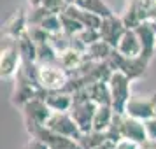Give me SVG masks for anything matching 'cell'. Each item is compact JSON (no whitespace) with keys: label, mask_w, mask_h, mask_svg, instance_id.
<instances>
[{"label":"cell","mask_w":156,"mask_h":149,"mask_svg":"<svg viewBox=\"0 0 156 149\" xmlns=\"http://www.w3.org/2000/svg\"><path fill=\"white\" fill-rule=\"evenodd\" d=\"M21 53H20V44L14 37L4 35L2 37V48H0V76L2 79L14 77L16 72L21 67Z\"/></svg>","instance_id":"3957f363"},{"label":"cell","mask_w":156,"mask_h":149,"mask_svg":"<svg viewBox=\"0 0 156 149\" xmlns=\"http://www.w3.org/2000/svg\"><path fill=\"white\" fill-rule=\"evenodd\" d=\"M42 5L48 11H51V12H56V14H60V12H63L65 7L69 5L65 0H44L42 2Z\"/></svg>","instance_id":"f546056e"},{"label":"cell","mask_w":156,"mask_h":149,"mask_svg":"<svg viewBox=\"0 0 156 149\" xmlns=\"http://www.w3.org/2000/svg\"><path fill=\"white\" fill-rule=\"evenodd\" d=\"M107 140L105 132H98V130H90V132H83L79 137V144L83 149H95L97 146L104 144Z\"/></svg>","instance_id":"7402d4cb"},{"label":"cell","mask_w":156,"mask_h":149,"mask_svg":"<svg viewBox=\"0 0 156 149\" xmlns=\"http://www.w3.org/2000/svg\"><path fill=\"white\" fill-rule=\"evenodd\" d=\"M77 37L86 44V48H88L90 44L97 42V41L102 39V37H100V30L98 28H84L81 34H77Z\"/></svg>","instance_id":"f1b7e54d"},{"label":"cell","mask_w":156,"mask_h":149,"mask_svg":"<svg viewBox=\"0 0 156 149\" xmlns=\"http://www.w3.org/2000/svg\"><path fill=\"white\" fill-rule=\"evenodd\" d=\"M27 34H28L30 39L35 44H42V42H48V41H49V34H48L41 25H28Z\"/></svg>","instance_id":"484cf974"},{"label":"cell","mask_w":156,"mask_h":149,"mask_svg":"<svg viewBox=\"0 0 156 149\" xmlns=\"http://www.w3.org/2000/svg\"><path fill=\"white\" fill-rule=\"evenodd\" d=\"M107 62H109V65L112 67L114 70H119L126 77L132 79V81H137V79H140L146 74L151 58L144 56V55H139V56H133V58L123 56L119 51L114 48V51L111 53V56H109Z\"/></svg>","instance_id":"7a4b0ae2"},{"label":"cell","mask_w":156,"mask_h":149,"mask_svg":"<svg viewBox=\"0 0 156 149\" xmlns=\"http://www.w3.org/2000/svg\"><path fill=\"white\" fill-rule=\"evenodd\" d=\"M95 149H116V142H112V140H109L107 139L104 144H100V146H97Z\"/></svg>","instance_id":"e575fe53"},{"label":"cell","mask_w":156,"mask_h":149,"mask_svg":"<svg viewBox=\"0 0 156 149\" xmlns=\"http://www.w3.org/2000/svg\"><path fill=\"white\" fill-rule=\"evenodd\" d=\"M27 28H28V14H27L23 9H20V11H16L14 14L7 20V23L4 25V35L20 39V37L27 32Z\"/></svg>","instance_id":"9a60e30c"},{"label":"cell","mask_w":156,"mask_h":149,"mask_svg":"<svg viewBox=\"0 0 156 149\" xmlns=\"http://www.w3.org/2000/svg\"><path fill=\"white\" fill-rule=\"evenodd\" d=\"M116 49L119 51L123 56H130V58L142 55V42H140V39H139V34L135 32V28L125 30V34L121 35Z\"/></svg>","instance_id":"5bb4252c"},{"label":"cell","mask_w":156,"mask_h":149,"mask_svg":"<svg viewBox=\"0 0 156 149\" xmlns=\"http://www.w3.org/2000/svg\"><path fill=\"white\" fill-rule=\"evenodd\" d=\"M46 102L53 112H69L74 104V98H72V93L65 90H56V91H48Z\"/></svg>","instance_id":"2e32d148"},{"label":"cell","mask_w":156,"mask_h":149,"mask_svg":"<svg viewBox=\"0 0 156 149\" xmlns=\"http://www.w3.org/2000/svg\"><path fill=\"white\" fill-rule=\"evenodd\" d=\"M109 90H111V97H112V107L116 112H125L126 102L130 100V84L132 79L126 77L123 72L114 70L109 77Z\"/></svg>","instance_id":"5b68a950"},{"label":"cell","mask_w":156,"mask_h":149,"mask_svg":"<svg viewBox=\"0 0 156 149\" xmlns=\"http://www.w3.org/2000/svg\"><path fill=\"white\" fill-rule=\"evenodd\" d=\"M135 32L142 42V55L153 58L156 55V21H142Z\"/></svg>","instance_id":"4fadbf2b"},{"label":"cell","mask_w":156,"mask_h":149,"mask_svg":"<svg viewBox=\"0 0 156 149\" xmlns=\"http://www.w3.org/2000/svg\"><path fill=\"white\" fill-rule=\"evenodd\" d=\"M51 114H53V111L49 109L46 98H41V97L32 98L30 102H27L21 107V116H23V121H25V128L46 125Z\"/></svg>","instance_id":"52a82bcc"},{"label":"cell","mask_w":156,"mask_h":149,"mask_svg":"<svg viewBox=\"0 0 156 149\" xmlns=\"http://www.w3.org/2000/svg\"><path fill=\"white\" fill-rule=\"evenodd\" d=\"M114 114H116V111H114L112 105H98L97 112H95V118H93V130L105 132L107 128L112 125Z\"/></svg>","instance_id":"ac0fdd59"},{"label":"cell","mask_w":156,"mask_h":149,"mask_svg":"<svg viewBox=\"0 0 156 149\" xmlns=\"http://www.w3.org/2000/svg\"><path fill=\"white\" fill-rule=\"evenodd\" d=\"M112 51H114V48L111 44H107L105 41L100 39V41H97V42H93L88 46L84 56L88 60H95V62H107Z\"/></svg>","instance_id":"d6986e66"},{"label":"cell","mask_w":156,"mask_h":149,"mask_svg":"<svg viewBox=\"0 0 156 149\" xmlns=\"http://www.w3.org/2000/svg\"><path fill=\"white\" fill-rule=\"evenodd\" d=\"M60 20H62V30H63L65 34L72 35V37H76L77 34H81V32L84 30V25H83V23L77 21L76 18L69 16L67 12H60Z\"/></svg>","instance_id":"d4e9b609"},{"label":"cell","mask_w":156,"mask_h":149,"mask_svg":"<svg viewBox=\"0 0 156 149\" xmlns=\"http://www.w3.org/2000/svg\"><path fill=\"white\" fill-rule=\"evenodd\" d=\"M144 126H146V133L147 139H156V116H151L144 121Z\"/></svg>","instance_id":"1f68e13d"},{"label":"cell","mask_w":156,"mask_h":149,"mask_svg":"<svg viewBox=\"0 0 156 149\" xmlns=\"http://www.w3.org/2000/svg\"><path fill=\"white\" fill-rule=\"evenodd\" d=\"M88 91H90V98L97 105H112V97H111V90H109L107 81H97V83L90 84Z\"/></svg>","instance_id":"e0dca14e"},{"label":"cell","mask_w":156,"mask_h":149,"mask_svg":"<svg viewBox=\"0 0 156 149\" xmlns=\"http://www.w3.org/2000/svg\"><path fill=\"white\" fill-rule=\"evenodd\" d=\"M55 62H58V53L53 49L49 41L37 44V63L44 65V63H55Z\"/></svg>","instance_id":"cb8c5ba5"},{"label":"cell","mask_w":156,"mask_h":149,"mask_svg":"<svg viewBox=\"0 0 156 149\" xmlns=\"http://www.w3.org/2000/svg\"><path fill=\"white\" fill-rule=\"evenodd\" d=\"M27 132L32 137H37V139L44 140L51 149H83V146L79 144V140L70 139V137H65L62 133H56L51 128H48L46 125L30 126V128H27Z\"/></svg>","instance_id":"8992f818"},{"label":"cell","mask_w":156,"mask_h":149,"mask_svg":"<svg viewBox=\"0 0 156 149\" xmlns=\"http://www.w3.org/2000/svg\"><path fill=\"white\" fill-rule=\"evenodd\" d=\"M72 42H74V37L69 35V34H65L63 30H60L56 34H51L49 35V44L53 46V49L56 51L58 55L67 51V49H70Z\"/></svg>","instance_id":"603a6c76"},{"label":"cell","mask_w":156,"mask_h":149,"mask_svg":"<svg viewBox=\"0 0 156 149\" xmlns=\"http://www.w3.org/2000/svg\"><path fill=\"white\" fill-rule=\"evenodd\" d=\"M119 126H121V135L123 139H130L135 142H144L147 139L146 133V126H144V121L137 119L133 116H128V114H121L119 116Z\"/></svg>","instance_id":"7c38bea8"},{"label":"cell","mask_w":156,"mask_h":149,"mask_svg":"<svg viewBox=\"0 0 156 149\" xmlns=\"http://www.w3.org/2000/svg\"><path fill=\"white\" fill-rule=\"evenodd\" d=\"M125 114L133 116L137 119L146 121L151 116H156V91L146 97H130V100L126 102L125 107Z\"/></svg>","instance_id":"ba28073f"},{"label":"cell","mask_w":156,"mask_h":149,"mask_svg":"<svg viewBox=\"0 0 156 149\" xmlns=\"http://www.w3.org/2000/svg\"><path fill=\"white\" fill-rule=\"evenodd\" d=\"M139 149H156V139H146L139 144Z\"/></svg>","instance_id":"836d02e7"},{"label":"cell","mask_w":156,"mask_h":149,"mask_svg":"<svg viewBox=\"0 0 156 149\" xmlns=\"http://www.w3.org/2000/svg\"><path fill=\"white\" fill-rule=\"evenodd\" d=\"M42 2H44V0H28L30 7H35V5H42Z\"/></svg>","instance_id":"d590c367"},{"label":"cell","mask_w":156,"mask_h":149,"mask_svg":"<svg viewBox=\"0 0 156 149\" xmlns=\"http://www.w3.org/2000/svg\"><path fill=\"white\" fill-rule=\"evenodd\" d=\"M100 37H102V41H105L107 44H111L112 48L118 46L119 42L121 35L125 34V23L121 20V16H107L102 20V25H100Z\"/></svg>","instance_id":"8fae6325"},{"label":"cell","mask_w":156,"mask_h":149,"mask_svg":"<svg viewBox=\"0 0 156 149\" xmlns=\"http://www.w3.org/2000/svg\"><path fill=\"white\" fill-rule=\"evenodd\" d=\"M48 95V90L42 88V84L35 81V79L25 76L21 70L16 72L14 76V88H12V95H11V102L12 105L21 109L27 102H30L35 97H41V98H46Z\"/></svg>","instance_id":"6da1fadb"},{"label":"cell","mask_w":156,"mask_h":149,"mask_svg":"<svg viewBox=\"0 0 156 149\" xmlns=\"http://www.w3.org/2000/svg\"><path fill=\"white\" fill-rule=\"evenodd\" d=\"M27 14H28V25H41V23L51 14V11H48L44 5H35V7H32V11L27 12Z\"/></svg>","instance_id":"4316f807"},{"label":"cell","mask_w":156,"mask_h":149,"mask_svg":"<svg viewBox=\"0 0 156 149\" xmlns=\"http://www.w3.org/2000/svg\"><path fill=\"white\" fill-rule=\"evenodd\" d=\"M39 83L48 91L65 90V86L69 83V72L65 70L58 62L39 65Z\"/></svg>","instance_id":"277c9868"},{"label":"cell","mask_w":156,"mask_h":149,"mask_svg":"<svg viewBox=\"0 0 156 149\" xmlns=\"http://www.w3.org/2000/svg\"><path fill=\"white\" fill-rule=\"evenodd\" d=\"M46 126L51 128L56 133H62L65 137L76 139V140H79V137L83 133L81 128L77 126V123L70 116V112H53L49 116L48 123H46Z\"/></svg>","instance_id":"30bf717a"},{"label":"cell","mask_w":156,"mask_h":149,"mask_svg":"<svg viewBox=\"0 0 156 149\" xmlns=\"http://www.w3.org/2000/svg\"><path fill=\"white\" fill-rule=\"evenodd\" d=\"M116 149H139V142L130 140V139H121L116 144Z\"/></svg>","instance_id":"d6a6232c"},{"label":"cell","mask_w":156,"mask_h":149,"mask_svg":"<svg viewBox=\"0 0 156 149\" xmlns=\"http://www.w3.org/2000/svg\"><path fill=\"white\" fill-rule=\"evenodd\" d=\"M76 4L79 7L86 9V11L93 12V14H98L102 18H107V16L114 14L112 9L105 4V0H76Z\"/></svg>","instance_id":"44dd1931"},{"label":"cell","mask_w":156,"mask_h":149,"mask_svg":"<svg viewBox=\"0 0 156 149\" xmlns=\"http://www.w3.org/2000/svg\"><path fill=\"white\" fill-rule=\"evenodd\" d=\"M97 107L98 105L91 98L79 100V102H74L72 104L69 112L74 118V121L77 123V126L81 128V132H90V130H93V118H95V112H97Z\"/></svg>","instance_id":"9c48e42d"},{"label":"cell","mask_w":156,"mask_h":149,"mask_svg":"<svg viewBox=\"0 0 156 149\" xmlns=\"http://www.w3.org/2000/svg\"><path fill=\"white\" fill-rule=\"evenodd\" d=\"M83 62H84V53L74 49V48H70V49H67L58 55V63L62 65L67 72L76 70Z\"/></svg>","instance_id":"ffe728a7"},{"label":"cell","mask_w":156,"mask_h":149,"mask_svg":"<svg viewBox=\"0 0 156 149\" xmlns=\"http://www.w3.org/2000/svg\"><path fill=\"white\" fill-rule=\"evenodd\" d=\"M41 27H42L48 34H56V32H60L62 30V20H60V14H56V12H51L46 20H44L42 23H41Z\"/></svg>","instance_id":"83f0119b"},{"label":"cell","mask_w":156,"mask_h":149,"mask_svg":"<svg viewBox=\"0 0 156 149\" xmlns=\"http://www.w3.org/2000/svg\"><path fill=\"white\" fill-rule=\"evenodd\" d=\"M23 149H51V147L44 140H41V139H37V137H32V135H30L28 142L25 144V147Z\"/></svg>","instance_id":"4dcf8cb0"}]
</instances>
